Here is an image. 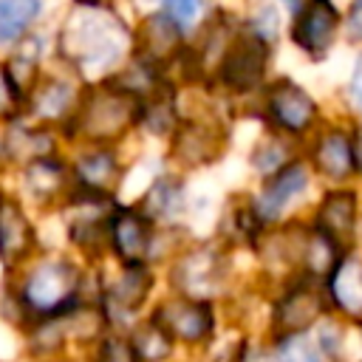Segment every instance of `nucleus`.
Here are the masks:
<instances>
[{"label": "nucleus", "mask_w": 362, "mask_h": 362, "mask_svg": "<svg viewBox=\"0 0 362 362\" xmlns=\"http://www.w3.org/2000/svg\"><path fill=\"white\" fill-rule=\"evenodd\" d=\"M181 362H195V359H181Z\"/></svg>", "instance_id": "obj_36"}, {"label": "nucleus", "mask_w": 362, "mask_h": 362, "mask_svg": "<svg viewBox=\"0 0 362 362\" xmlns=\"http://www.w3.org/2000/svg\"><path fill=\"white\" fill-rule=\"evenodd\" d=\"M351 96H354L356 107L362 110V57H359V62L354 68V76H351Z\"/></svg>", "instance_id": "obj_31"}, {"label": "nucleus", "mask_w": 362, "mask_h": 362, "mask_svg": "<svg viewBox=\"0 0 362 362\" xmlns=\"http://www.w3.org/2000/svg\"><path fill=\"white\" fill-rule=\"evenodd\" d=\"M345 34L351 42H362V0H354L345 17Z\"/></svg>", "instance_id": "obj_29"}, {"label": "nucleus", "mask_w": 362, "mask_h": 362, "mask_svg": "<svg viewBox=\"0 0 362 362\" xmlns=\"http://www.w3.org/2000/svg\"><path fill=\"white\" fill-rule=\"evenodd\" d=\"M74 184L76 189H85V192H93V195H105L110 198L113 187H116V178H119V164H116V156L105 147H93L88 153H82L74 164Z\"/></svg>", "instance_id": "obj_18"}, {"label": "nucleus", "mask_w": 362, "mask_h": 362, "mask_svg": "<svg viewBox=\"0 0 362 362\" xmlns=\"http://www.w3.org/2000/svg\"><path fill=\"white\" fill-rule=\"evenodd\" d=\"M156 226L161 229H173L175 221L181 218L184 206H187V192H184V181L181 178H173V175H161L156 178L144 198L136 204Z\"/></svg>", "instance_id": "obj_17"}, {"label": "nucleus", "mask_w": 362, "mask_h": 362, "mask_svg": "<svg viewBox=\"0 0 362 362\" xmlns=\"http://www.w3.org/2000/svg\"><path fill=\"white\" fill-rule=\"evenodd\" d=\"M184 354V359H198L223 328V308L204 300H189L178 294H158L147 314Z\"/></svg>", "instance_id": "obj_4"}, {"label": "nucleus", "mask_w": 362, "mask_h": 362, "mask_svg": "<svg viewBox=\"0 0 362 362\" xmlns=\"http://www.w3.org/2000/svg\"><path fill=\"white\" fill-rule=\"evenodd\" d=\"M76 25L65 28V37H74V59L85 68H105L119 59L124 45V31L116 25L110 14L102 8H85L82 20H74Z\"/></svg>", "instance_id": "obj_8"}, {"label": "nucleus", "mask_w": 362, "mask_h": 362, "mask_svg": "<svg viewBox=\"0 0 362 362\" xmlns=\"http://www.w3.org/2000/svg\"><path fill=\"white\" fill-rule=\"evenodd\" d=\"M359 221H362V209H359L356 189L337 187L322 195V201L314 209L308 223L314 229H320L322 235H328L342 249H354L359 240Z\"/></svg>", "instance_id": "obj_14"}, {"label": "nucleus", "mask_w": 362, "mask_h": 362, "mask_svg": "<svg viewBox=\"0 0 362 362\" xmlns=\"http://www.w3.org/2000/svg\"><path fill=\"white\" fill-rule=\"evenodd\" d=\"M90 362H139L127 334L119 331H107L93 348H90Z\"/></svg>", "instance_id": "obj_26"}, {"label": "nucleus", "mask_w": 362, "mask_h": 362, "mask_svg": "<svg viewBox=\"0 0 362 362\" xmlns=\"http://www.w3.org/2000/svg\"><path fill=\"white\" fill-rule=\"evenodd\" d=\"M173 150H175L178 161H184V164H189V167L215 161V156H218L215 130H212L209 124H201V122L178 124V136H175Z\"/></svg>", "instance_id": "obj_21"}, {"label": "nucleus", "mask_w": 362, "mask_h": 362, "mask_svg": "<svg viewBox=\"0 0 362 362\" xmlns=\"http://www.w3.org/2000/svg\"><path fill=\"white\" fill-rule=\"evenodd\" d=\"M240 362H328V359L322 356L311 334H286V337L255 334Z\"/></svg>", "instance_id": "obj_15"}, {"label": "nucleus", "mask_w": 362, "mask_h": 362, "mask_svg": "<svg viewBox=\"0 0 362 362\" xmlns=\"http://www.w3.org/2000/svg\"><path fill=\"white\" fill-rule=\"evenodd\" d=\"M339 25L342 17L334 0H303L291 20V42L311 59H322L331 51Z\"/></svg>", "instance_id": "obj_12"}, {"label": "nucleus", "mask_w": 362, "mask_h": 362, "mask_svg": "<svg viewBox=\"0 0 362 362\" xmlns=\"http://www.w3.org/2000/svg\"><path fill=\"white\" fill-rule=\"evenodd\" d=\"M288 161H294V158H288V150H286V144H283L280 136L263 139V141L255 147V153H252V164H255L263 175H274V173L283 170Z\"/></svg>", "instance_id": "obj_25"}, {"label": "nucleus", "mask_w": 362, "mask_h": 362, "mask_svg": "<svg viewBox=\"0 0 362 362\" xmlns=\"http://www.w3.org/2000/svg\"><path fill=\"white\" fill-rule=\"evenodd\" d=\"M354 153H356V173L362 175V139L354 141Z\"/></svg>", "instance_id": "obj_32"}, {"label": "nucleus", "mask_w": 362, "mask_h": 362, "mask_svg": "<svg viewBox=\"0 0 362 362\" xmlns=\"http://www.w3.org/2000/svg\"><path fill=\"white\" fill-rule=\"evenodd\" d=\"M25 99H23V93L14 88V82H11V76H8V71H6V65H0V116H14V110L23 105Z\"/></svg>", "instance_id": "obj_28"}, {"label": "nucleus", "mask_w": 362, "mask_h": 362, "mask_svg": "<svg viewBox=\"0 0 362 362\" xmlns=\"http://www.w3.org/2000/svg\"><path fill=\"white\" fill-rule=\"evenodd\" d=\"M164 229L156 226L136 204H113L107 215V255L116 257L122 266H153L167 263L161 252Z\"/></svg>", "instance_id": "obj_6"}, {"label": "nucleus", "mask_w": 362, "mask_h": 362, "mask_svg": "<svg viewBox=\"0 0 362 362\" xmlns=\"http://www.w3.org/2000/svg\"><path fill=\"white\" fill-rule=\"evenodd\" d=\"M345 362H362V325H351Z\"/></svg>", "instance_id": "obj_30"}, {"label": "nucleus", "mask_w": 362, "mask_h": 362, "mask_svg": "<svg viewBox=\"0 0 362 362\" xmlns=\"http://www.w3.org/2000/svg\"><path fill=\"white\" fill-rule=\"evenodd\" d=\"M127 339H130V348L139 362H181L184 359L178 345L150 317H144L139 325H133L127 331Z\"/></svg>", "instance_id": "obj_20"}, {"label": "nucleus", "mask_w": 362, "mask_h": 362, "mask_svg": "<svg viewBox=\"0 0 362 362\" xmlns=\"http://www.w3.org/2000/svg\"><path fill=\"white\" fill-rule=\"evenodd\" d=\"M85 300V272L71 257L37 260L20 286V305L34 320H57L71 314Z\"/></svg>", "instance_id": "obj_2"}, {"label": "nucleus", "mask_w": 362, "mask_h": 362, "mask_svg": "<svg viewBox=\"0 0 362 362\" xmlns=\"http://www.w3.org/2000/svg\"><path fill=\"white\" fill-rule=\"evenodd\" d=\"M356 249H362V221H359V240H356Z\"/></svg>", "instance_id": "obj_35"}, {"label": "nucleus", "mask_w": 362, "mask_h": 362, "mask_svg": "<svg viewBox=\"0 0 362 362\" xmlns=\"http://www.w3.org/2000/svg\"><path fill=\"white\" fill-rule=\"evenodd\" d=\"M34 246V226L17 201L0 198V255L6 260H20Z\"/></svg>", "instance_id": "obj_19"}, {"label": "nucleus", "mask_w": 362, "mask_h": 362, "mask_svg": "<svg viewBox=\"0 0 362 362\" xmlns=\"http://www.w3.org/2000/svg\"><path fill=\"white\" fill-rule=\"evenodd\" d=\"M308 181H311V173L305 170L303 161H288L283 170H277L274 175H269L266 184L260 187V192L255 198H249L255 215L260 218V223L266 229H274V226L288 223L286 215L305 195Z\"/></svg>", "instance_id": "obj_10"}, {"label": "nucleus", "mask_w": 362, "mask_h": 362, "mask_svg": "<svg viewBox=\"0 0 362 362\" xmlns=\"http://www.w3.org/2000/svg\"><path fill=\"white\" fill-rule=\"evenodd\" d=\"M263 113L277 133L305 136L317 124V102L291 79H277L266 88Z\"/></svg>", "instance_id": "obj_11"}, {"label": "nucleus", "mask_w": 362, "mask_h": 362, "mask_svg": "<svg viewBox=\"0 0 362 362\" xmlns=\"http://www.w3.org/2000/svg\"><path fill=\"white\" fill-rule=\"evenodd\" d=\"M76 3H79L82 8H102L105 0H76Z\"/></svg>", "instance_id": "obj_33"}, {"label": "nucleus", "mask_w": 362, "mask_h": 362, "mask_svg": "<svg viewBox=\"0 0 362 362\" xmlns=\"http://www.w3.org/2000/svg\"><path fill=\"white\" fill-rule=\"evenodd\" d=\"M328 311L348 325H362V249H348L322 283Z\"/></svg>", "instance_id": "obj_13"}, {"label": "nucleus", "mask_w": 362, "mask_h": 362, "mask_svg": "<svg viewBox=\"0 0 362 362\" xmlns=\"http://www.w3.org/2000/svg\"><path fill=\"white\" fill-rule=\"evenodd\" d=\"M40 0H0V45H14L40 17Z\"/></svg>", "instance_id": "obj_22"}, {"label": "nucleus", "mask_w": 362, "mask_h": 362, "mask_svg": "<svg viewBox=\"0 0 362 362\" xmlns=\"http://www.w3.org/2000/svg\"><path fill=\"white\" fill-rule=\"evenodd\" d=\"M311 164L328 181H337V184L348 181L356 173L354 139L342 130H325L322 136H317L311 147Z\"/></svg>", "instance_id": "obj_16"}, {"label": "nucleus", "mask_w": 362, "mask_h": 362, "mask_svg": "<svg viewBox=\"0 0 362 362\" xmlns=\"http://www.w3.org/2000/svg\"><path fill=\"white\" fill-rule=\"evenodd\" d=\"M31 102H34V107H37V116H42V119H57V116H62V113L68 110V105H71V88H68V82H62V79H51V82H45V85H40V88L31 90Z\"/></svg>", "instance_id": "obj_24"}, {"label": "nucleus", "mask_w": 362, "mask_h": 362, "mask_svg": "<svg viewBox=\"0 0 362 362\" xmlns=\"http://www.w3.org/2000/svg\"><path fill=\"white\" fill-rule=\"evenodd\" d=\"M82 133L93 141H107L122 136L130 124L139 122V99L127 90L110 85L96 93H88L85 105L74 113Z\"/></svg>", "instance_id": "obj_7"}, {"label": "nucleus", "mask_w": 362, "mask_h": 362, "mask_svg": "<svg viewBox=\"0 0 362 362\" xmlns=\"http://www.w3.org/2000/svg\"><path fill=\"white\" fill-rule=\"evenodd\" d=\"M156 291H158V272L153 266L116 263V272L110 277H99L96 305L110 331L127 334L133 325H139L150 314L158 297Z\"/></svg>", "instance_id": "obj_3"}, {"label": "nucleus", "mask_w": 362, "mask_h": 362, "mask_svg": "<svg viewBox=\"0 0 362 362\" xmlns=\"http://www.w3.org/2000/svg\"><path fill=\"white\" fill-rule=\"evenodd\" d=\"M161 11L184 31L198 23V17L204 11V0H161Z\"/></svg>", "instance_id": "obj_27"}, {"label": "nucleus", "mask_w": 362, "mask_h": 362, "mask_svg": "<svg viewBox=\"0 0 362 362\" xmlns=\"http://www.w3.org/2000/svg\"><path fill=\"white\" fill-rule=\"evenodd\" d=\"M328 314L331 311H328L322 283H314L305 277H291L269 291L263 337L311 334L314 325Z\"/></svg>", "instance_id": "obj_5"}, {"label": "nucleus", "mask_w": 362, "mask_h": 362, "mask_svg": "<svg viewBox=\"0 0 362 362\" xmlns=\"http://www.w3.org/2000/svg\"><path fill=\"white\" fill-rule=\"evenodd\" d=\"M272 45L263 42L257 34L249 28L243 34H235L229 45L223 48L218 59V82L229 93H249L255 90L263 76H266V62H269Z\"/></svg>", "instance_id": "obj_9"}, {"label": "nucleus", "mask_w": 362, "mask_h": 362, "mask_svg": "<svg viewBox=\"0 0 362 362\" xmlns=\"http://www.w3.org/2000/svg\"><path fill=\"white\" fill-rule=\"evenodd\" d=\"M348 334H351V325H348V322H342V320H339V317H334V314L322 317V320L314 325V331H311V337H314L317 348L322 351V356H325L328 362H345Z\"/></svg>", "instance_id": "obj_23"}, {"label": "nucleus", "mask_w": 362, "mask_h": 362, "mask_svg": "<svg viewBox=\"0 0 362 362\" xmlns=\"http://www.w3.org/2000/svg\"><path fill=\"white\" fill-rule=\"evenodd\" d=\"M283 6H286V8L291 11V14H297V8L303 6V0H283Z\"/></svg>", "instance_id": "obj_34"}, {"label": "nucleus", "mask_w": 362, "mask_h": 362, "mask_svg": "<svg viewBox=\"0 0 362 362\" xmlns=\"http://www.w3.org/2000/svg\"><path fill=\"white\" fill-rule=\"evenodd\" d=\"M170 294L215 303L223 308V303L232 297L235 283V266H232V249L221 240L209 243H184L164 272Z\"/></svg>", "instance_id": "obj_1"}]
</instances>
